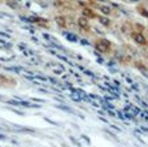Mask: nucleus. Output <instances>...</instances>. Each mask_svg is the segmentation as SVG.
I'll list each match as a JSON object with an SVG mask.
<instances>
[{
  "label": "nucleus",
  "mask_w": 148,
  "mask_h": 147,
  "mask_svg": "<svg viewBox=\"0 0 148 147\" xmlns=\"http://www.w3.org/2000/svg\"><path fill=\"white\" fill-rule=\"evenodd\" d=\"M103 23H104V25H108V20H105V18H103Z\"/></svg>",
  "instance_id": "5"
},
{
  "label": "nucleus",
  "mask_w": 148,
  "mask_h": 147,
  "mask_svg": "<svg viewBox=\"0 0 148 147\" xmlns=\"http://www.w3.org/2000/svg\"><path fill=\"white\" fill-rule=\"evenodd\" d=\"M66 36H68V39H70V41H73V42L77 41V38L75 36H73V35H66Z\"/></svg>",
  "instance_id": "4"
},
{
  "label": "nucleus",
  "mask_w": 148,
  "mask_h": 147,
  "mask_svg": "<svg viewBox=\"0 0 148 147\" xmlns=\"http://www.w3.org/2000/svg\"><path fill=\"white\" fill-rule=\"evenodd\" d=\"M100 10H103V13H105V14H109L110 13V9L108 7H100Z\"/></svg>",
  "instance_id": "2"
},
{
  "label": "nucleus",
  "mask_w": 148,
  "mask_h": 147,
  "mask_svg": "<svg viewBox=\"0 0 148 147\" xmlns=\"http://www.w3.org/2000/svg\"><path fill=\"white\" fill-rule=\"evenodd\" d=\"M79 23H81V26H83V27H86V26H87L86 20H84V18H81V20H79Z\"/></svg>",
  "instance_id": "3"
},
{
  "label": "nucleus",
  "mask_w": 148,
  "mask_h": 147,
  "mask_svg": "<svg viewBox=\"0 0 148 147\" xmlns=\"http://www.w3.org/2000/svg\"><path fill=\"white\" fill-rule=\"evenodd\" d=\"M0 139H5V137H4V135H1V134H0Z\"/></svg>",
  "instance_id": "6"
},
{
  "label": "nucleus",
  "mask_w": 148,
  "mask_h": 147,
  "mask_svg": "<svg viewBox=\"0 0 148 147\" xmlns=\"http://www.w3.org/2000/svg\"><path fill=\"white\" fill-rule=\"evenodd\" d=\"M134 39H135L138 43H140V44H143L144 42H146V41H144V38L140 35V34H134Z\"/></svg>",
  "instance_id": "1"
}]
</instances>
